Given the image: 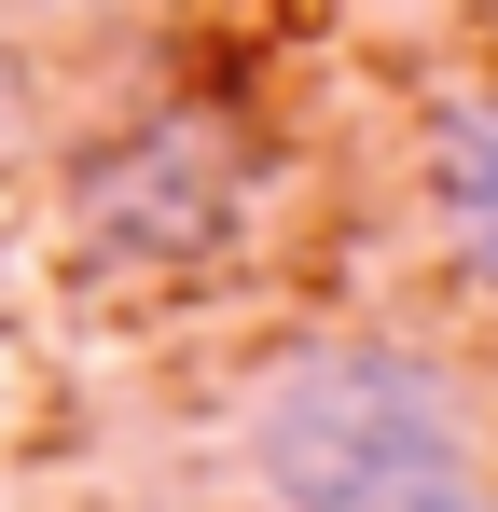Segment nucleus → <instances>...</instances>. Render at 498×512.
Returning a JSON list of instances; mask_svg holds the SVG:
<instances>
[{
  "mask_svg": "<svg viewBox=\"0 0 498 512\" xmlns=\"http://www.w3.org/2000/svg\"><path fill=\"white\" fill-rule=\"evenodd\" d=\"M263 236V125L236 97H139L56 167V250L97 291H194Z\"/></svg>",
  "mask_w": 498,
  "mask_h": 512,
  "instance_id": "obj_2",
  "label": "nucleus"
},
{
  "mask_svg": "<svg viewBox=\"0 0 498 512\" xmlns=\"http://www.w3.org/2000/svg\"><path fill=\"white\" fill-rule=\"evenodd\" d=\"M249 512H498V429L429 333H277L236 374Z\"/></svg>",
  "mask_w": 498,
  "mask_h": 512,
  "instance_id": "obj_1",
  "label": "nucleus"
},
{
  "mask_svg": "<svg viewBox=\"0 0 498 512\" xmlns=\"http://www.w3.org/2000/svg\"><path fill=\"white\" fill-rule=\"evenodd\" d=\"M415 222H429V263L471 305H498V70L415 111Z\"/></svg>",
  "mask_w": 498,
  "mask_h": 512,
  "instance_id": "obj_3",
  "label": "nucleus"
},
{
  "mask_svg": "<svg viewBox=\"0 0 498 512\" xmlns=\"http://www.w3.org/2000/svg\"><path fill=\"white\" fill-rule=\"evenodd\" d=\"M42 153V70H28V42L0 28V180Z\"/></svg>",
  "mask_w": 498,
  "mask_h": 512,
  "instance_id": "obj_4",
  "label": "nucleus"
}]
</instances>
